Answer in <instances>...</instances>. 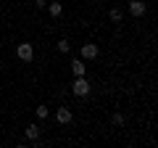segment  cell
I'll return each instance as SVG.
<instances>
[{
  "label": "cell",
  "instance_id": "6da1fadb",
  "mask_svg": "<svg viewBox=\"0 0 158 148\" xmlns=\"http://www.w3.org/2000/svg\"><path fill=\"white\" fill-rule=\"evenodd\" d=\"M71 90H74V95H87V93H90V82H87L85 77H77L74 85H71Z\"/></svg>",
  "mask_w": 158,
  "mask_h": 148
},
{
  "label": "cell",
  "instance_id": "7a4b0ae2",
  "mask_svg": "<svg viewBox=\"0 0 158 148\" xmlns=\"http://www.w3.org/2000/svg\"><path fill=\"white\" fill-rule=\"evenodd\" d=\"M16 56L21 58V61H32V56H34V48L29 45V42H21V45L16 48Z\"/></svg>",
  "mask_w": 158,
  "mask_h": 148
},
{
  "label": "cell",
  "instance_id": "3957f363",
  "mask_svg": "<svg viewBox=\"0 0 158 148\" xmlns=\"http://www.w3.org/2000/svg\"><path fill=\"white\" fill-rule=\"evenodd\" d=\"M129 13L132 16H142V13H145V3H142V0H132L129 3Z\"/></svg>",
  "mask_w": 158,
  "mask_h": 148
},
{
  "label": "cell",
  "instance_id": "277c9868",
  "mask_svg": "<svg viewBox=\"0 0 158 148\" xmlns=\"http://www.w3.org/2000/svg\"><path fill=\"white\" fill-rule=\"evenodd\" d=\"M85 63H82V61H79V58H74V61H71V72H74V77H85Z\"/></svg>",
  "mask_w": 158,
  "mask_h": 148
},
{
  "label": "cell",
  "instance_id": "5b68a950",
  "mask_svg": "<svg viewBox=\"0 0 158 148\" xmlns=\"http://www.w3.org/2000/svg\"><path fill=\"white\" fill-rule=\"evenodd\" d=\"M82 56H85V58H95L98 56V45H92V42L82 45Z\"/></svg>",
  "mask_w": 158,
  "mask_h": 148
},
{
  "label": "cell",
  "instance_id": "8992f818",
  "mask_svg": "<svg viewBox=\"0 0 158 148\" xmlns=\"http://www.w3.org/2000/svg\"><path fill=\"white\" fill-rule=\"evenodd\" d=\"M58 122H61V124H69V122H71V111H69V108H58Z\"/></svg>",
  "mask_w": 158,
  "mask_h": 148
},
{
  "label": "cell",
  "instance_id": "52a82bcc",
  "mask_svg": "<svg viewBox=\"0 0 158 148\" xmlns=\"http://www.w3.org/2000/svg\"><path fill=\"white\" fill-rule=\"evenodd\" d=\"M27 137H29V140H37V137H40L37 124H29V127H27Z\"/></svg>",
  "mask_w": 158,
  "mask_h": 148
},
{
  "label": "cell",
  "instance_id": "ba28073f",
  "mask_svg": "<svg viewBox=\"0 0 158 148\" xmlns=\"http://www.w3.org/2000/svg\"><path fill=\"white\" fill-rule=\"evenodd\" d=\"M61 11H63L61 3H50V16H61Z\"/></svg>",
  "mask_w": 158,
  "mask_h": 148
},
{
  "label": "cell",
  "instance_id": "9c48e42d",
  "mask_svg": "<svg viewBox=\"0 0 158 148\" xmlns=\"http://www.w3.org/2000/svg\"><path fill=\"white\" fill-rule=\"evenodd\" d=\"M111 21H121V11H118V8L111 11Z\"/></svg>",
  "mask_w": 158,
  "mask_h": 148
},
{
  "label": "cell",
  "instance_id": "30bf717a",
  "mask_svg": "<svg viewBox=\"0 0 158 148\" xmlns=\"http://www.w3.org/2000/svg\"><path fill=\"white\" fill-rule=\"evenodd\" d=\"M69 48H71V45H69L66 40H61V42H58V50H61V53H69Z\"/></svg>",
  "mask_w": 158,
  "mask_h": 148
},
{
  "label": "cell",
  "instance_id": "8fae6325",
  "mask_svg": "<svg viewBox=\"0 0 158 148\" xmlns=\"http://www.w3.org/2000/svg\"><path fill=\"white\" fill-rule=\"evenodd\" d=\"M37 116H40V119H45V116H48V108L40 106V108H37Z\"/></svg>",
  "mask_w": 158,
  "mask_h": 148
},
{
  "label": "cell",
  "instance_id": "7c38bea8",
  "mask_svg": "<svg viewBox=\"0 0 158 148\" xmlns=\"http://www.w3.org/2000/svg\"><path fill=\"white\" fill-rule=\"evenodd\" d=\"M113 124H124V114H113Z\"/></svg>",
  "mask_w": 158,
  "mask_h": 148
},
{
  "label": "cell",
  "instance_id": "4fadbf2b",
  "mask_svg": "<svg viewBox=\"0 0 158 148\" xmlns=\"http://www.w3.org/2000/svg\"><path fill=\"white\" fill-rule=\"evenodd\" d=\"M34 3H37V8H45L48 6V0H34Z\"/></svg>",
  "mask_w": 158,
  "mask_h": 148
}]
</instances>
